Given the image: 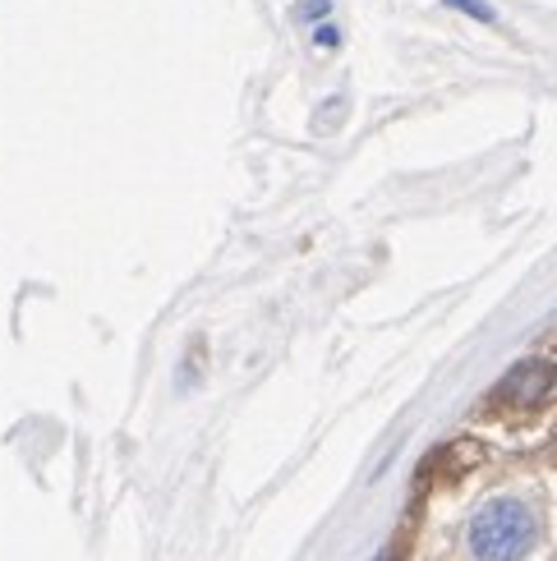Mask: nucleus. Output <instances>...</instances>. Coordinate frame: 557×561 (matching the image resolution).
<instances>
[{
    "label": "nucleus",
    "mask_w": 557,
    "mask_h": 561,
    "mask_svg": "<svg viewBox=\"0 0 557 561\" xmlns=\"http://www.w3.org/2000/svg\"><path fill=\"white\" fill-rule=\"evenodd\" d=\"M539 543L535 511L516 497H493L475 511L470 520V548L479 561H521Z\"/></svg>",
    "instance_id": "1"
},
{
    "label": "nucleus",
    "mask_w": 557,
    "mask_h": 561,
    "mask_svg": "<svg viewBox=\"0 0 557 561\" xmlns=\"http://www.w3.org/2000/svg\"><path fill=\"white\" fill-rule=\"evenodd\" d=\"M548 391H553V368H548L544 359H525L521 368H512V373L502 378V387L493 391V401L530 410V405H544Z\"/></svg>",
    "instance_id": "2"
},
{
    "label": "nucleus",
    "mask_w": 557,
    "mask_h": 561,
    "mask_svg": "<svg viewBox=\"0 0 557 561\" xmlns=\"http://www.w3.org/2000/svg\"><path fill=\"white\" fill-rule=\"evenodd\" d=\"M447 10H461V14H470V19H479V23H498V14L484 5V0H443Z\"/></svg>",
    "instance_id": "3"
},
{
    "label": "nucleus",
    "mask_w": 557,
    "mask_h": 561,
    "mask_svg": "<svg viewBox=\"0 0 557 561\" xmlns=\"http://www.w3.org/2000/svg\"><path fill=\"white\" fill-rule=\"evenodd\" d=\"M314 42L322 46V51H337V46H341V33L332 28V23H322V28H314Z\"/></svg>",
    "instance_id": "4"
},
{
    "label": "nucleus",
    "mask_w": 557,
    "mask_h": 561,
    "mask_svg": "<svg viewBox=\"0 0 557 561\" xmlns=\"http://www.w3.org/2000/svg\"><path fill=\"white\" fill-rule=\"evenodd\" d=\"M332 14V0H305L299 5V19H328Z\"/></svg>",
    "instance_id": "5"
}]
</instances>
